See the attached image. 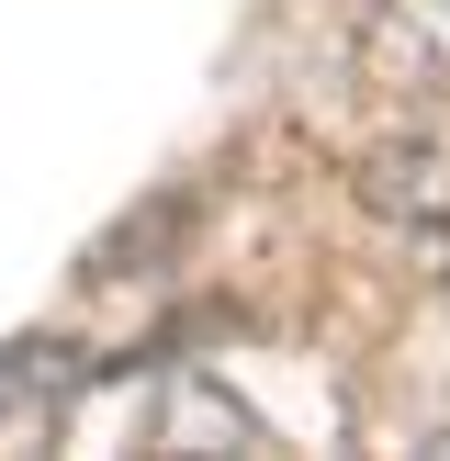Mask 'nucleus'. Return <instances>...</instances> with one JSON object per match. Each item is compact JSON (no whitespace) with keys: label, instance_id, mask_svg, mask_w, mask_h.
Wrapping results in <instances>:
<instances>
[{"label":"nucleus","instance_id":"nucleus-1","mask_svg":"<svg viewBox=\"0 0 450 461\" xmlns=\"http://www.w3.org/2000/svg\"><path fill=\"white\" fill-rule=\"evenodd\" d=\"M372 203L405 225H450V158L439 147H382L372 158Z\"/></svg>","mask_w":450,"mask_h":461}]
</instances>
